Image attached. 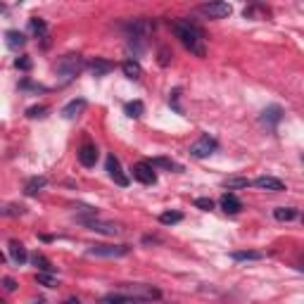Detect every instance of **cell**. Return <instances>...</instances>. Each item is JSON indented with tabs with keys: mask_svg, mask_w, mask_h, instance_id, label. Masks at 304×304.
I'll return each instance as SVG.
<instances>
[{
	"mask_svg": "<svg viewBox=\"0 0 304 304\" xmlns=\"http://www.w3.org/2000/svg\"><path fill=\"white\" fill-rule=\"evenodd\" d=\"M171 31L193 55L205 57V31L197 24H193L190 19H178V22L171 24Z\"/></svg>",
	"mask_w": 304,
	"mask_h": 304,
	"instance_id": "obj_1",
	"label": "cell"
},
{
	"mask_svg": "<svg viewBox=\"0 0 304 304\" xmlns=\"http://www.w3.org/2000/svg\"><path fill=\"white\" fill-rule=\"evenodd\" d=\"M81 69H83V57H81V55H65V57H60L57 65H55V72H57V76H60L62 81H72Z\"/></svg>",
	"mask_w": 304,
	"mask_h": 304,
	"instance_id": "obj_2",
	"label": "cell"
},
{
	"mask_svg": "<svg viewBox=\"0 0 304 304\" xmlns=\"http://www.w3.org/2000/svg\"><path fill=\"white\" fill-rule=\"evenodd\" d=\"M219 150V143L217 138H212V136H200L193 145H190V157H195V159H205V157H209V154H214V152Z\"/></svg>",
	"mask_w": 304,
	"mask_h": 304,
	"instance_id": "obj_3",
	"label": "cell"
},
{
	"mask_svg": "<svg viewBox=\"0 0 304 304\" xmlns=\"http://www.w3.org/2000/svg\"><path fill=\"white\" fill-rule=\"evenodd\" d=\"M131 252L129 245H93L88 247V257H105V259H117V257H126Z\"/></svg>",
	"mask_w": 304,
	"mask_h": 304,
	"instance_id": "obj_4",
	"label": "cell"
},
{
	"mask_svg": "<svg viewBox=\"0 0 304 304\" xmlns=\"http://www.w3.org/2000/svg\"><path fill=\"white\" fill-rule=\"evenodd\" d=\"M133 178L141 181L143 185H154L157 183V174H154V166L150 162H138L133 166Z\"/></svg>",
	"mask_w": 304,
	"mask_h": 304,
	"instance_id": "obj_5",
	"label": "cell"
},
{
	"mask_svg": "<svg viewBox=\"0 0 304 304\" xmlns=\"http://www.w3.org/2000/svg\"><path fill=\"white\" fill-rule=\"evenodd\" d=\"M105 169H107L109 178H112V181H114L117 185H121V188H126V185H129V176L121 171V164H119V159H117L114 154H109V157H107V162H105Z\"/></svg>",
	"mask_w": 304,
	"mask_h": 304,
	"instance_id": "obj_6",
	"label": "cell"
},
{
	"mask_svg": "<svg viewBox=\"0 0 304 304\" xmlns=\"http://www.w3.org/2000/svg\"><path fill=\"white\" fill-rule=\"evenodd\" d=\"M200 12L212 17V19H224V17H228L233 12V7L228 2H207V5H200Z\"/></svg>",
	"mask_w": 304,
	"mask_h": 304,
	"instance_id": "obj_7",
	"label": "cell"
},
{
	"mask_svg": "<svg viewBox=\"0 0 304 304\" xmlns=\"http://www.w3.org/2000/svg\"><path fill=\"white\" fill-rule=\"evenodd\" d=\"M83 226H88L90 230H98V233H105V235H117L119 233V226L117 224H105V221H98L95 217H83V219H78Z\"/></svg>",
	"mask_w": 304,
	"mask_h": 304,
	"instance_id": "obj_8",
	"label": "cell"
},
{
	"mask_svg": "<svg viewBox=\"0 0 304 304\" xmlns=\"http://www.w3.org/2000/svg\"><path fill=\"white\" fill-rule=\"evenodd\" d=\"M281 119H283V107H278V105H271V107H266L264 112H261L259 124L273 131L276 126H278V124H281Z\"/></svg>",
	"mask_w": 304,
	"mask_h": 304,
	"instance_id": "obj_9",
	"label": "cell"
},
{
	"mask_svg": "<svg viewBox=\"0 0 304 304\" xmlns=\"http://www.w3.org/2000/svg\"><path fill=\"white\" fill-rule=\"evenodd\" d=\"M252 185H257L259 190H269V193H281L285 190V183H283L281 178H276V176H259V178H254Z\"/></svg>",
	"mask_w": 304,
	"mask_h": 304,
	"instance_id": "obj_10",
	"label": "cell"
},
{
	"mask_svg": "<svg viewBox=\"0 0 304 304\" xmlns=\"http://www.w3.org/2000/svg\"><path fill=\"white\" fill-rule=\"evenodd\" d=\"M88 69H90V74L93 76H105L114 69V62H109V60H105V57H93V60L88 62Z\"/></svg>",
	"mask_w": 304,
	"mask_h": 304,
	"instance_id": "obj_11",
	"label": "cell"
},
{
	"mask_svg": "<svg viewBox=\"0 0 304 304\" xmlns=\"http://www.w3.org/2000/svg\"><path fill=\"white\" fill-rule=\"evenodd\" d=\"M10 259L17 264V266H24L26 261H29V254H26V247H24L22 242H17V240H10Z\"/></svg>",
	"mask_w": 304,
	"mask_h": 304,
	"instance_id": "obj_12",
	"label": "cell"
},
{
	"mask_svg": "<svg viewBox=\"0 0 304 304\" xmlns=\"http://www.w3.org/2000/svg\"><path fill=\"white\" fill-rule=\"evenodd\" d=\"M78 162L83 164V166H95L98 162V148L95 145H81V150H78Z\"/></svg>",
	"mask_w": 304,
	"mask_h": 304,
	"instance_id": "obj_13",
	"label": "cell"
},
{
	"mask_svg": "<svg viewBox=\"0 0 304 304\" xmlns=\"http://www.w3.org/2000/svg\"><path fill=\"white\" fill-rule=\"evenodd\" d=\"M86 105H88V102L83 98L72 100V102H67L65 107H62V117H65V119H76V117H78V114L86 109Z\"/></svg>",
	"mask_w": 304,
	"mask_h": 304,
	"instance_id": "obj_14",
	"label": "cell"
},
{
	"mask_svg": "<svg viewBox=\"0 0 304 304\" xmlns=\"http://www.w3.org/2000/svg\"><path fill=\"white\" fill-rule=\"evenodd\" d=\"M221 209H224L226 214H238L240 209H242V202H240L233 193H226V195L221 197Z\"/></svg>",
	"mask_w": 304,
	"mask_h": 304,
	"instance_id": "obj_15",
	"label": "cell"
},
{
	"mask_svg": "<svg viewBox=\"0 0 304 304\" xmlns=\"http://www.w3.org/2000/svg\"><path fill=\"white\" fill-rule=\"evenodd\" d=\"M45 183H48V181H45L43 176H33V178H29V181H26V185H24V193H26L29 197L38 195V193L45 188Z\"/></svg>",
	"mask_w": 304,
	"mask_h": 304,
	"instance_id": "obj_16",
	"label": "cell"
},
{
	"mask_svg": "<svg viewBox=\"0 0 304 304\" xmlns=\"http://www.w3.org/2000/svg\"><path fill=\"white\" fill-rule=\"evenodd\" d=\"M5 43H7V48L17 50V48H22L26 43V36L22 31H17V29H10V31H5Z\"/></svg>",
	"mask_w": 304,
	"mask_h": 304,
	"instance_id": "obj_17",
	"label": "cell"
},
{
	"mask_svg": "<svg viewBox=\"0 0 304 304\" xmlns=\"http://www.w3.org/2000/svg\"><path fill=\"white\" fill-rule=\"evenodd\" d=\"M264 254L261 252H254V250H238V252H230V259L233 261H257L261 259Z\"/></svg>",
	"mask_w": 304,
	"mask_h": 304,
	"instance_id": "obj_18",
	"label": "cell"
},
{
	"mask_svg": "<svg viewBox=\"0 0 304 304\" xmlns=\"http://www.w3.org/2000/svg\"><path fill=\"white\" fill-rule=\"evenodd\" d=\"M121 72H124V76H129V78H141L143 76V69L136 60H126V62L121 65Z\"/></svg>",
	"mask_w": 304,
	"mask_h": 304,
	"instance_id": "obj_19",
	"label": "cell"
},
{
	"mask_svg": "<svg viewBox=\"0 0 304 304\" xmlns=\"http://www.w3.org/2000/svg\"><path fill=\"white\" fill-rule=\"evenodd\" d=\"M31 261H33V266H36V269H38L41 273H55V266L48 259H45L43 254H38V252H36V254L31 257Z\"/></svg>",
	"mask_w": 304,
	"mask_h": 304,
	"instance_id": "obj_20",
	"label": "cell"
},
{
	"mask_svg": "<svg viewBox=\"0 0 304 304\" xmlns=\"http://www.w3.org/2000/svg\"><path fill=\"white\" fill-rule=\"evenodd\" d=\"M124 112L129 114L131 119H138V117H143V112H145V105H143L141 100H133V102L124 105Z\"/></svg>",
	"mask_w": 304,
	"mask_h": 304,
	"instance_id": "obj_21",
	"label": "cell"
},
{
	"mask_svg": "<svg viewBox=\"0 0 304 304\" xmlns=\"http://www.w3.org/2000/svg\"><path fill=\"white\" fill-rule=\"evenodd\" d=\"M273 217L278 221H293V219H297V209H293V207H276Z\"/></svg>",
	"mask_w": 304,
	"mask_h": 304,
	"instance_id": "obj_22",
	"label": "cell"
},
{
	"mask_svg": "<svg viewBox=\"0 0 304 304\" xmlns=\"http://www.w3.org/2000/svg\"><path fill=\"white\" fill-rule=\"evenodd\" d=\"M152 166H164V169H169V171H183V166L181 164L171 162V159H166V157H157V159H152Z\"/></svg>",
	"mask_w": 304,
	"mask_h": 304,
	"instance_id": "obj_23",
	"label": "cell"
},
{
	"mask_svg": "<svg viewBox=\"0 0 304 304\" xmlns=\"http://www.w3.org/2000/svg\"><path fill=\"white\" fill-rule=\"evenodd\" d=\"M159 221L164 226H174L178 221H183V214L181 212H164V214H159Z\"/></svg>",
	"mask_w": 304,
	"mask_h": 304,
	"instance_id": "obj_24",
	"label": "cell"
},
{
	"mask_svg": "<svg viewBox=\"0 0 304 304\" xmlns=\"http://www.w3.org/2000/svg\"><path fill=\"white\" fill-rule=\"evenodd\" d=\"M252 181H247V178H240V176H230V178H226L224 181V185H226L228 190H233V188H247Z\"/></svg>",
	"mask_w": 304,
	"mask_h": 304,
	"instance_id": "obj_25",
	"label": "cell"
},
{
	"mask_svg": "<svg viewBox=\"0 0 304 304\" xmlns=\"http://www.w3.org/2000/svg\"><path fill=\"white\" fill-rule=\"evenodd\" d=\"M45 29H48V26H45L43 19H36V17H33V19H29V31H31V33H36V36H43Z\"/></svg>",
	"mask_w": 304,
	"mask_h": 304,
	"instance_id": "obj_26",
	"label": "cell"
},
{
	"mask_svg": "<svg viewBox=\"0 0 304 304\" xmlns=\"http://www.w3.org/2000/svg\"><path fill=\"white\" fill-rule=\"evenodd\" d=\"M36 281L41 283V285H45V288H57V281H55L53 273H36Z\"/></svg>",
	"mask_w": 304,
	"mask_h": 304,
	"instance_id": "obj_27",
	"label": "cell"
},
{
	"mask_svg": "<svg viewBox=\"0 0 304 304\" xmlns=\"http://www.w3.org/2000/svg\"><path fill=\"white\" fill-rule=\"evenodd\" d=\"M100 304H133V300L131 297H121V295H109Z\"/></svg>",
	"mask_w": 304,
	"mask_h": 304,
	"instance_id": "obj_28",
	"label": "cell"
},
{
	"mask_svg": "<svg viewBox=\"0 0 304 304\" xmlns=\"http://www.w3.org/2000/svg\"><path fill=\"white\" fill-rule=\"evenodd\" d=\"M45 112H48L45 105H36V107L26 109V117H29V119H36V117H45Z\"/></svg>",
	"mask_w": 304,
	"mask_h": 304,
	"instance_id": "obj_29",
	"label": "cell"
},
{
	"mask_svg": "<svg viewBox=\"0 0 304 304\" xmlns=\"http://www.w3.org/2000/svg\"><path fill=\"white\" fill-rule=\"evenodd\" d=\"M195 207H197V209H202V212H209V209H214V202H212L209 197H197Z\"/></svg>",
	"mask_w": 304,
	"mask_h": 304,
	"instance_id": "obj_30",
	"label": "cell"
},
{
	"mask_svg": "<svg viewBox=\"0 0 304 304\" xmlns=\"http://www.w3.org/2000/svg\"><path fill=\"white\" fill-rule=\"evenodd\" d=\"M14 67H17V69H22V72H29V69H31V60H29L26 55H22V57H17V60H14Z\"/></svg>",
	"mask_w": 304,
	"mask_h": 304,
	"instance_id": "obj_31",
	"label": "cell"
},
{
	"mask_svg": "<svg viewBox=\"0 0 304 304\" xmlns=\"http://www.w3.org/2000/svg\"><path fill=\"white\" fill-rule=\"evenodd\" d=\"M17 214H24V207L22 205H19V207H17V205H10L7 209H5V217H17Z\"/></svg>",
	"mask_w": 304,
	"mask_h": 304,
	"instance_id": "obj_32",
	"label": "cell"
},
{
	"mask_svg": "<svg viewBox=\"0 0 304 304\" xmlns=\"http://www.w3.org/2000/svg\"><path fill=\"white\" fill-rule=\"evenodd\" d=\"M2 285H5V290H7V293L17 290V283H14V278H2Z\"/></svg>",
	"mask_w": 304,
	"mask_h": 304,
	"instance_id": "obj_33",
	"label": "cell"
},
{
	"mask_svg": "<svg viewBox=\"0 0 304 304\" xmlns=\"http://www.w3.org/2000/svg\"><path fill=\"white\" fill-rule=\"evenodd\" d=\"M65 304H81V302H78V300H76V297H69V300H67Z\"/></svg>",
	"mask_w": 304,
	"mask_h": 304,
	"instance_id": "obj_34",
	"label": "cell"
},
{
	"mask_svg": "<svg viewBox=\"0 0 304 304\" xmlns=\"http://www.w3.org/2000/svg\"><path fill=\"white\" fill-rule=\"evenodd\" d=\"M29 304H45V300H33V302H29Z\"/></svg>",
	"mask_w": 304,
	"mask_h": 304,
	"instance_id": "obj_35",
	"label": "cell"
},
{
	"mask_svg": "<svg viewBox=\"0 0 304 304\" xmlns=\"http://www.w3.org/2000/svg\"><path fill=\"white\" fill-rule=\"evenodd\" d=\"M300 269H302V271H304V264H302V266H300Z\"/></svg>",
	"mask_w": 304,
	"mask_h": 304,
	"instance_id": "obj_36",
	"label": "cell"
},
{
	"mask_svg": "<svg viewBox=\"0 0 304 304\" xmlns=\"http://www.w3.org/2000/svg\"><path fill=\"white\" fill-rule=\"evenodd\" d=\"M302 164H304V154H302Z\"/></svg>",
	"mask_w": 304,
	"mask_h": 304,
	"instance_id": "obj_37",
	"label": "cell"
}]
</instances>
